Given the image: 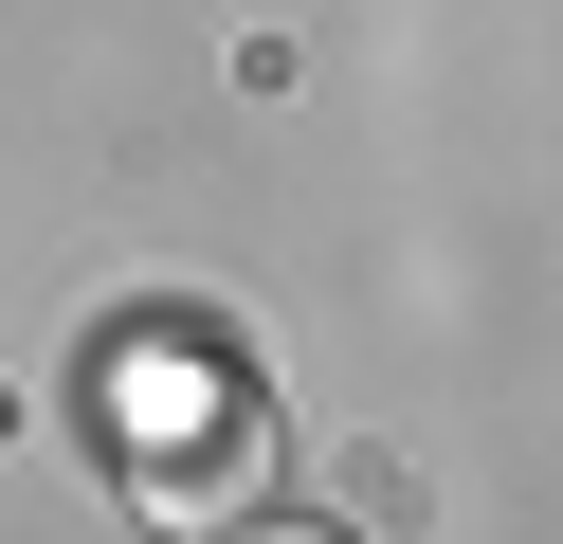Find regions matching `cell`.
Returning a JSON list of instances; mask_svg holds the SVG:
<instances>
[{"mask_svg":"<svg viewBox=\"0 0 563 544\" xmlns=\"http://www.w3.org/2000/svg\"><path fill=\"white\" fill-rule=\"evenodd\" d=\"M236 544H345V526H309V508H273V526H236Z\"/></svg>","mask_w":563,"mask_h":544,"instance_id":"7a4b0ae2","label":"cell"},{"mask_svg":"<svg viewBox=\"0 0 563 544\" xmlns=\"http://www.w3.org/2000/svg\"><path fill=\"white\" fill-rule=\"evenodd\" d=\"M110 435H128V490H146V526H200V508H236L273 471V399L236 381L200 326H164V345L110 363Z\"/></svg>","mask_w":563,"mask_h":544,"instance_id":"6da1fadb","label":"cell"}]
</instances>
